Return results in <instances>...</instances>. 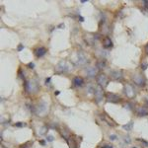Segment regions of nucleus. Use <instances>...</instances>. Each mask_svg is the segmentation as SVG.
Returning a JSON list of instances; mask_svg holds the SVG:
<instances>
[{
  "label": "nucleus",
  "mask_w": 148,
  "mask_h": 148,
  "mask_svg": "<svg viewBox=\"0 0 148 148\" xmlns=\"http://www.w3.org/2000/svg\"><path fill=\"white\" fill-rule=\"evenodd\" d=\"M101 148H113V146H112L111 144H104V145H102Z\"/></svg>",
  "instance_id": "25"
},
{
  "label": "nucleus",
  "mask_w": 148,
  "mask_h": 148,
  "mask_svg": "<svg viewBox=\"0 0 148 148\" xmlns=\"http://www.w3.org/2000/svg\"><path fill=\"white\" fill-rule=\"evenodd\" d=\"M111 77L113 80L116 81H121L123 78V73L121 70H114L111 72Z\"/></svg>",
  "instance_id": "11"
},
{
  "label": "nucleus",
  "mask_w": 148,
  "mask_h": 148,
  "mask_svg": "<svg viewBox=\"0 0 148 148\" xmlns=\"http://www.w3.org/2000/svg\"><path fill=\"white\" fill-rule=\"evenodd\" d=\"M72 82H73V85L75 86V87H81V86L84 84V80H83V78L79 77V76L74 77Z\"/></svg>",
  "instance_id": "12"
},
{
  "label": "nucleus",
  "mask_w": 148,
  "mask_h": 148,
  "mask_svg": "<svg viewBox=\"0 0 148 148\" xmlns=\"http://www.w3.org/2000/svg\"><path fill=\"white\" fill-rule=\"evenodd\" d=\"M40 143L42 145H46V140H40Z\"/></svg>",
  "instance_id": "29"
},
{
  "label": "nucleus",
  "mask_w": 148,
  "mask_h": 148,
  "mask_svg": "<svg viewBox=\"0 0 148 148\" xmlns=\"http://www.w3.org/2000/svg\"><path fill=\"white\" fill-rule=\"evenodd\" d=\"M133 125H134V123H133V121H130V123H126V125H123V128L125 130H126V131H130V130H132Z\"/></svg>",
  "instance_id": "17"
},
{
  "label": "nucleus",
  "mask_w": 148,
  "mask_h": 148,
  "mask_svg": "<svg viewBox=\"0 0 148 148\" xmlns=\"http://www.w3.org/2000/svg\"><path fill=\"white\" fill-rule=\"evenodd\" d=\"M47 130H49V128L46 127V126H44V127H42V128L40 130V135L46 134V133L47 132Z\"/></svg>",
  "instance_id": "20"
},
{
  "label": "nucleus",
  "mask_w": 148,
  "mask_h": 148,
  "mask_svg": "<svg viewBox=\"0 0 148 148\" xmlns=\"http://www.w3.org/2000/svg\"><path fill=\"white\" fill-rule=\"evenodd\" d=\"M141 68H142V70H145V69H146L147 67H148V63H142L141 64Z\"/></svg>",
  "instance_id": "26"
},
{
  "label": "nucleus",
  "mask_w": 148,
  "mask_h": 148,
  "mask_svg": "<svg viewBox=\"0 0 148 148\" xmlns=\"http://www.w3.org/2000/svg\"><path fill=\"white\" fill-rule=\"evenodd\" d=\"M1 148H6L5 146H3V145H2V146H1Z\"/></svg>",
  "instance_id": "35"
},
{
  "label": "nucleus",
  "mask_w": 148,
  "mask_h": 148,
  "mask_svg": "<svg viewBox=\"0 0 148 148\" xmlns=\"http://www.w3.org/2000/svg\"><path fill=\"white\" fill-rule=\"evenodd\" d=\"M113 47V42H112V40L110 38H107V39H105L104 40V47L106 49H111V47Z\"/></svg>",
  "instance_id": "16"
},
{
  "label": "nucleus",
  "mask_w": 148,
  "mask_h": 148,
  "mask_svg": "<svg viewBox=\"0 0 148 148\" xmlns=\"http://www.w3.org/2000/svg\"><path fill=\"white\" fill-rule=\"evenodd\" d=\"M132 81L137 86H139V87H143V86L145 85V82H146L144 76H143L142 74H140V73L134 74V75H133V77H132Z\"/></svg>",
  "instance_id": "5"
},
{
  "label": "nucleus",
  "mask_w": 148,
  "mask_h": 148,
  "mask_svg": "<svg viewBox=\"0 0 148 148\" xmlns=\"http://www.w3.org/2000/svg\"><path fill=\"white\" fill-rule=\"evenodd\" d=\"M118 135H116V134H111V135H110V139H111L112 140V141H114V140H116V139H118Z\"/></svg>",
  "instance_id": "21"
},
{
  "label": "nucleus",
  "mask_w": 148,
  "mask_h": 148,
  "mask_svg": "<svg viewBox=\"0 0 148 148\" xmlns=\"http://www.w3.org/2000/svg\"><path fill=\"white\" fill-rule=\"evenodd\" d=\"M15 126H17V127H24V126H26V123H16Z\"/></svg>",
  "instance_id": "22"
},
{
  "label": "nucleus",
  "mask_w": 148,
  "mask_h": 148,
  "mask_svg": "<svg viewBox=\"0 0 148 148\" xmlns=\"http://www.w3.org/2000/svg\"><path fill=\"white\" fill-rule=\"evenodd\" d=\"M125 105H127V106H125V108H126V109L131 110V111H132V110H133V106H132V104H130V103H126Z\"/></svg>",
  "instance_id": "23"
},
{
  "label": "nucleus",
  "mask_w": 148,
  "mask_h": 148,
  "mask_svg": "<svg viewBox=\"0 0 148 148\" xmlns=\"http://www.w3.org/2000/svg\"><path fill=\"white\" fill-rule=\"evenodd\" d=\"M47 111H49V106L44 101H40L39 104H37L35 106V114H37L38 116H46L47 114Z\"/></svg>",
  "instance_id": "1"
},
{
  "label": "nucleus",
  "mask_w": 148,
  "mask_h": 148,
  "mask_svg": "<svg viewBox=\"0 0 148 148\" xmlns=\"http://www.w3.org/2000/svg\"><path fill=\"white\" fill-rule=\"evenodd\" d=\"M97 82H98V84H99V86H101L102 88H105V87H107V85H108V83H109V78L107 77L105 74L101 73L97 76Z\"/></svg>",
  "instance_id": "8"
},
{
  "label": "nucleus",
  "mask_w": 148,
  "mask_h": 148,
  "mask_svg": "<svg viewBox=\"0 0 148 148\" xmlns=\"http://www.w3.org/2000/svg\"><path fill=\"white\" fill-rule=\"evenodd\" d=\"M39 89V83L36 80L25 81V90L27 93H35Z\"/></svg>",
  "instance_id": "3"
},
{
  "label": "nucleus",
  "mask_w": 148,
  "mask_h": 148,
  "mask_svg": "<svg viewBox=\"0 0 148 148\" xmlns=\"http://www.w3.org/2000/svg\"><path fill=\"white\" fill-rule=\"evenodd\" d=\"M136 140H137L138 142L142 143V145H143V146H145V147H148V141H146V140H144V139H141V138H137Z\"/></svg>",
  "instance_id": "18"
},
{
  "label": "nucleus",
  "mask_w": 148,
  "mask_h": 148,
  "mask_svg": "<svg viewBox=\"0 0 148 148\" xmlns=\"http://www.w3.org/2000/svg\"><path fill=\"white\" fill-rule=\"evenodd\" d=\"M28 67H29V68H32V69H33V68L35 67V64L33 63V62H30V63L28 64Z\"/></svg>",
  "instance_id": "27"
},
{
  "label": "nucleus",
  "mask_w": 148,
  "mask_h": 148,
  "mask_svg": "<svg viewBox=\"0 0 148 148\" xmlns=\"http://www.w3.org/2000/svg\"><path fill=\"white\" fill-rule=\"evenodd\" d=\"M56 69V72L58 74H64V73H67L70 71L71 65L69 64V62H67V61L61 60L57 63Z\"/></svg>",
  "instance_id": "2"
},
{
  "label": "nucleus",
  "mask_w": 148,
  "mask_h": 148,
  "mask_svg": "<svg viewBox=\"0 0 148 148\" xmlns=\"http://www.w3.org/2000/svg\"><path fill=\"white\" fill-rule=\"evenodd\" d=\"M23 49H24V46H23V45H19V47H18V51H23Z\"/></svg>",
  "instance_id": "28"
},
{
  "label": "nucleus",
  "mask_w": 148,
  "mask_h": 148,
  "mask_svg": "<svg viewBox=\"0 0 148 148\" xmlns=\"http://www.w3.org/2000/svg\"><path fill=\"white\" fill-rule=\"evenodd\" d=\"M96 67L98 69H100V70H102V69H105L107 66V60L106 59H99V60L97 61V64H96Z\"/></svg>",
  "instance_id": "15"
},
{
  "label": "nucleus",
  "mask_w": 148,
  "mask_h": 148,
  "mask_svg": "<svg viewBox=\"0 0 148 148\" xmlns=\"http://www.w3.org/2000/svg\"><path fill=\"white\" fill-rule=\"evenodd\" d=\"M125 94L126 95V97L130 98V99H132V98L135 97L136 95V91H135L134 87L130 84H125Z\"/></svg>",
  "instance_id": "7"
},
{
  "label": "nucleus",
  "mask_w": 148,
  "mask_h": 148,
  "mask_svg": "<svg viewBox=\"0 0 148 148\" xmlns=\"http://www.w3.org/2000/svg\"><path fill=\"white\" fill-rule=\"evenodd\" d=\"M145 102H146V104L148 105V95L145 96Z\"/></svg>",
  "instance_id": "30"
},
{
  "label": "nucleus",
  "mask_w": 148,
  "mask_h": 148,
  "mask_svg": "<svg viewBox=\"0 0 148 148\" xmlns=\"http://www.w3.org/2000/svg\"><path fill=\"white\" fill-rule=\"evenodd\" d=\"M123 141H125V144H130V142H131L130 136H128V135H125V136H123Z\"/></svg>",
  "instance_id": "19"
},
{
  "label": "nucleus",
  "mask_w": 148,
  "mask_h": 148,
  "mask_svg": "<svg viewBox=\"0 0 148 148\" xmlns=\"http://www.w3.org/2000/svg\"><path fill=\"white\" fill-rule=\"evenodd\" d=\"M145 51H146V53L148 54V44L146 45V47H145Z\"/></svg>",
  "instance_id": "31"
},
{
  "label": "nucleus",
  "mask_w": 148,
  "mask_h": 148,
  "mask_svg": "<svg viewBox=\"0 0 148 148\" xmlns=\"http://www.w3.org/2000/svg\"><path fill=\"white\" fill-rule=\"evenodd\" d=\"M136 114L138 116H148V110L144 107H140V108L137 109L136 111Z\"/></svg>",
  "instance_id": "13"
},
{
  "label": "nucleus",
  "mask_w": 148,
  "mask_h": 148,
  "mask_svg": "<svg viewBox=\"0 0 148 148\" xmlns=\"http://www.w3.org/2000/svg\"><path fill=\"white\" fill-rule=\"evenodd\" d=\"M98 69L97 67L95 66H89L86 69V73H87V76L89 78H94V77H97L98 76Z\"/></svg>",
  "instance_id": "10"
},
{
  "label": "nucleus",
  "mask_w": 148,
  "mask_h": 148,
  "mask_svg": "<svg viewBox=\"0 0 148 148\" xmlns=\"http://www.w3.org/2000/svg\"><path fill=\"white\" fill-rule=\"evenodd\" d=\"M81 2H82V3H85V2H87V0H81Z\"/></svg>",
  "instance_id": "33"
},
{
  "label": "nucleus",
  "mask_w": 148,
  "mask_h": 148,
  "mask_svg": "<svg viewBox=\"0 0 148 148\" xmlns=\"http://www.w3.org/2000/svg\"><path fill=\"white\" fill-rule=\"evenodd\" d=\"M49 80H51V78H47V83H49Z\"/></svg>",
  "instance_id": "34"
},
{
  "label": "nucleus",
  "mask_w": 148,
  "mask_h": 148,
  "mask_svg": "<svg viewBox=\"0 0 148 148\" xmlns=\"http://www.w3.org/2000/svg\"><path fill=\"white\" fill-rule=\"evenodd\" d=\"M46 52H47V49H45V47H39V49H37L35 51V56H37V57H42L46 54Z\"/></svg>",
  "instance_id": "14"
},
{
  "label": "nucleus",
  "mask_w": 148,
  "mask_h": 148,
  "mask_svg": "<svg viewBox=\"0 0 148 148\" xmlns=\"http://www.w3.org/2000/svg\"><path fill=\"white\" fill-rule=\"evenodd\" d=\"M47 141H49V142H51V141H53V136L52 135H47Z\"/></svg>",
  "instance_id": "24"
},
{
  "label": "nucleus",
  "mask_w": 148,
  "mask_h": 148,
  "mask_svg": "<svg viewBox=\"0 0 148 148\" xmlns=\"http://www.w3.org/2000/svg\"><path fill=\"white\" fill-rule=\"evenodd\" d=\"M88 62V57L86 56L84 52L79 51L76 53V64L77 65H85Z\"/></svg>",
  "instance_id": "4"
},
{
  "label": "nucleus",
  "mask_w": 148,
  "mask_h": 148,
  "mask_svg": "<svg viewBox=\"0 0 148 148\" xmlns=\"http://www.w3.org/2000/svg\"><path fill=\"white\" fill-rule=\"evenodd\" d=\"M131 148H136V147H131Z\"/></svg>",
  "instance_id": "36"
},
{
  "label": "nucleus",
  "mask_w": 148,
  "mask_h": 148,
  "mask_svg": "<svg viewBox=\"0 0 148 148\" xmlns=\"http://www.w3.org/2000/svg\"><path fill=\"white\" fill-rule=\"evenodd\" d=\"M106 98H107V102L109 103H113V104H118V103L121 102V97L116 94H114V93H107L106 95Z\"/></svg>",
  "instance_id": "9"
},
{
  "label": "nucleus",
  "mask_w": 148,
  "mask_h": 148,
  "mask_svg": "<svg viewBox=\"0 0 148 148\" xmlns=\"http://www.w3.org/2000/svg\"><path fill=\"white\" fill-rule=\"evenodd\" d=\"M19 148H29V146H28V145H23V146H21Z\"/></svg>",
  "instance_id": "32"
},
{
  "label": "nucleus",
  "mask_w": 148,
  "mask_h": 148,
  "mask_svg": "<svg viewBox=\"0 0 148 148\" xmlns=\"http://www.w3.org/2000/svg\"><path fill=\"white\" fill-rule=\"evenodd\" d=\"M95 101H96L97 104H99V103L102 102V100L104 99V90H103V88L101 86H98V87L95 88Z\"/></svg>",
  "instance_id": "6"
}]
</instances>
